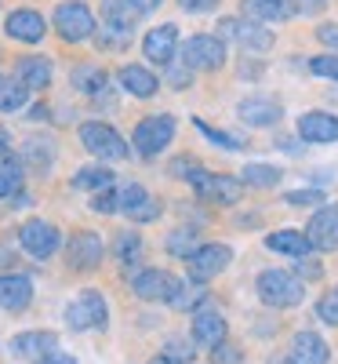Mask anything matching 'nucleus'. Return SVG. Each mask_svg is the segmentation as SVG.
Here are the masks:
<instances>
[{"label": "nucleus", "instance_id": "cd10ccee", "mask_svg": "<svg viewBox=\"0 0 338 364\" xmlns=\"http://www.w3.org/2000/svg\"><path fill=\"white\" fill-rule=\"evenodd\" d=\"M280 168H273V164H248L240 175L244 186H255V190H273V186H280Z\"/></svg>", "mask_w": 338, "mask_h": 364}, {"label": "nucleus", "instance_id": "de8ad7c7", "mask_svg": "<svg viewBox=\"0 0 338 364\" xmlns=\"http://www.w3.org/2000/svg\"><path fill=\"white\" fill-rule=\"evenodd\" d=\"M190 73H193V70H190L186 63H182V70H171V73H168V80H171L175 87H186V84H190Z\"/></svg>", "mask_w": 338, "mask_h": 364}, {"label": "nucleus", "instance_id": "ddd939ff", "mask_svg": "<svg viewBox=\"0 0 338 364\" xmlns=\"http://www.w3.org/2000/svg\"><path fill=\"white\" fill-rule=\"evenodd\" d=\"M106 255V245H102V237L99 233H91V230H77L70 237V245H66V259L73 269H95Z\"/></svg>", "mask_w": 338, "mask_h": 364}, {"label": "nucleus", "instance_id": "8fccbe9b", "mask_svg": "<svg viewBox=\"0 0 338 364\" xmlns=\"http://www.w3.org/2000/svg\"><path fill=\"white\" fill-rule=\"evenodd\" d=\"M4 161H11V139H8V132H0V164Z\"/></svg>", "mask_w": 338, "mask_h": 364}, {"label": "nucleus", "instance_id": "6e6552de", "mask_svg": "<svg viewBox=\"0 0 338 364\" xmlns=\"http://www.w3.org/2000/svg\"><path fill=\"white\" fill-rule=\"evenodd\" d=\"M233 262V248L229 245H200L190 259H186V269H190V281L193 284H204L211 277H219V273Z\"/></svg>", "mask_w": 338, "mask_h": 364}, {"label": "nucleus", "instance_id": "603ef678", "mask_svg": "<svg viewBox=\"0 0 338 364\" xmlns=\"http://www.w3.org/2000/svg\"><path fill=\"white\" fill-rule=\"evenodd\" d=\"M40 364H77V360H73L70 353H58V350H55V353H51V357H44Z\"/></svg>", "mask_w": 338, "mask_h": 364}, {"label": "nucleus", "instance_id": "79ce46f5", "mask_svg": "<svg viewBox=\"0 0 338 364\" xmlns=\"http://www.w3.org/2000/svg\"><path fill=\"white\" fill-rule=\"evenodd\" d=\"M320 200H324V193H320V190H295V193H288V204H295V208L320 204Z\"/></svg>", "mask_w": 338, "mask_h": 364}, {"label": "nucleus", "instance_id": "09e8293b", "mask_svg": "<svg viewBox=\"0 0 338 364\" xmlns=\"http://www.w3.org/2000/svg\"><path fill=\"white\" fill-rule=\"evenodd\" d=\"M295 266H298L302 277H320V266H317V262H310V259H295Z\"/></svg>", "mask_w": 338, "mask_h": 364}, {"label": "nucleus", "instance_id": "473e14b6", "mask_svg": "<svg viewBox=\"0 0 338 364\" xmlns=\"http://www.w3.org/2000/svg\"><path fill=\"white\" fill-rule=\"evenodd\" d=\"M18 190H22V164L11 157V161L0 164V200H4V197H15Z\"/></svg>", "mask_w": 338, "mask_h": 364}, {"label": "nucleus", "instance_id": "ea45409f", "mask_svg": "<svg viewBox=\"0 0 338 364\" xmlns=\"http://www.w3.org/2000/svg\"><path fill=\"white\" fill-rule=\"evenodd\" d=\"M317 317L327 324H338V288H331L320 302H317Z\"/></svg>", "mask_w": 338, "mask_h": 364}, {"label": "nucleus", "instance_id": "20e7f679", "mask_svg": "<svg viewBox=\"0 0 338 364\" xmlns=\"http://www.w3.org/2000/svg\"><path fill=\"white\" fill-rule=\"evenodd\" d=\"M55 33L70 44H80L87 37H95V15L80 0H66V4L55 8Z\"/></svg>", "mask_w": 338, "mask_h": 364}, {"label": "nucleus", "instance_id": "2eb2a0df", "mask_svg": "<svg viewBox=\"0 0 338 364\" xmlns=\"http://www.w3.org/2000/svg\"><path fill=\"white\" fill-rule=\"evenodd\" d=\"M305 237L317 252H334L338 248V204H324L305 226Z\"/></svg>", "mask_w": 338, "mask_h": 364}, {"label": "nucleus", "instance_id": "c756f323", "mask_svg": "<svg viewBox=\"0 0 338 364\" xmlns=\"http://www.w3.org/2000/svg\"><path fill=\"white\" fill-rule=\"evenodd\" d=\"M26 95H29V87H22L15 77H0V109L4 113H15L26 106Z\"/></svg>", "mask_w": 338, "mask_h": 364}, {"label": "nucleus", "instance_id": "49530a36", "mask_svg": "<svg viewBox=\"0 0 338 364\" xmlns=\"http://www.w3.org/2000/svg\"><path fill=\"white\" fill-rule=\"evenodd\" d=\"M317 37H320V44L338 48V22H324V26L317 29Z\"/></svg>", "mask_w": 338, "mask_h": 364}, {"label": "nucleus", "instance_id": "a878e982", "mask_svg": "<svg viewBox=\"0 0 338 364\" xmlns=\"http://www.w3.org/2000/svg\"><path fill=\"white\" fill-rule=\"evenodd\" d=\"M266 248L269 252H280V255H291V259H305L310 255V237L298 233V230H280V233H269L266 237Z\"/></svg>", "mask_w": 338, "mask_h": 364}, {"label": "nucleus", "instance_id": "864d4df0", "mask_svg": "<svg viewBox=\"0 0 338 364\" xmlns=\"http://www.w3.org/2000/svg\"><path fill=\"white\" fill-rule=\"evenodd\" d=\"M157 4H160V0H138V8H142V11H149V8H157Z\"/></svg>", "mask_w": 338, "mask_h": 364}, {"label": "nucleus", "instance_id": "72a5a7b5", "mask_svg": "<svg viewBox=\"0 0 338 364\" xmlns=\"http://www.w3.org/2000/svg\"><path fill=\"white\" fill-rule=\"evenodd\" d=\"M51 161H55V149H51V142L48 139H29L26 142V164H33V168H51Z\"/></svg>", "mask_w": 338, "mask_h": 364}, {"label": "nucleus", "instance_id": "c9c22d12", "mask_svg": "<svg viewBox=\"0 0 338 364\" xmlns=\"http://www.w3.org/2000/svg\"><path fill=\"white\" fill-rule=\"evenodd\" d=\"M204 295H207V291H204L200 284H182L178 295L171 299V306H175V310H193L197 302H204Z\"/></svg>", "mask_w": 338, "mask_h": 364}, {"label": "nucleus", "instance_id": "7c9ffc66", "mask_svg": "<svg viewBox=\"0 0 338 364\" xmlns=\"http://www.w3.org/2000/svg\"><path fill=\"white\" fill-rule=\"evenodd\" d=\"M73 87L87 91V95H99V91L106 87V70H99V66H77L73 70Z\"/></svg>", "mask_w": 338, "mask_h": 364}, {"label": "nucleus", "instance_id": "f704fd0d", "mask_svg": "<svg viewBox=\"0 0 338 364\" xmlns=\"http://www.w3.org/2000/svg\"><path fill=\"white\" fill-rule=\"evenodd\" d=\"M138 252H142V237H138L135 230H124V233L116 237V259L124 262V266H128V262H135V255H138Z\"/></svg>", "mask_w": 338, "mask_h": 364}, {"label": "nucleus", "instance_id": "423d86ee", "mask_svg": "<svg viewBox=\"0 0 338 364\" xmlns=\"http://www.w3.org/2000/svg\"><path fill=\"white\" fill-rule=\"evenodd\" d=\"M182 63H186L193 73H197V70H204V73L219 70V66L226 63V44H222V37H211V33L190 37L186 44H182Z\"/></svg>", "mask_w": 338, "mask_h": 364}, {"label": "nucleus", "instance_id": "4c0bfd02", "mask_svg": "<svg viewBox=\"0 0 338 364\" xmlns=\"http://www.w3.org/2000/svg\"><path fill=\"white\" fill-rule=\"evenodd\" d=\"M197 128H200V132H204V135H207L214 146H222V149H240V146H244L236 135H229V132H219V128H211V124H204V120H197Z\"/></svg>", "mask_w": 338, "mask_h": 364}, {"label": "nucleus", "instance_id": "393cba45", "mask_svg": "<svg viewBox=\"0 0 338 364\" xmlns=\"http://www.w3.org/2000/svg\"><path fill=\"white\" fill-rule=\"evenodd\" d=\"M142 18L138 0H102V22L120 33H131V26Z\"/></svg>", "mask_w": 338, "mask_h": 364}, {"label": "nucleus", "instance_id": "2f4dec72", "mask_svg": "<svg viewBox=\"0 0 338 364\" xmlns=\"http://www.w3.org/2000/svg\"><path fill=\"white\" fill-rule=\"evenodd\" d=\"M197 248H200V245H197V230L182 226V230H175V233L168 237V252H171L175 259H190Z\"/></svg>", "mask_w": 338, "mask_h": 364}, {"label": "nucleus", "instance_id": "f3484780", "mask_svg": "<svg viewBox=\"0 0 338 364\" xmlns=\"http://www.w3.org/2000/svg\"><path fill=\"white\" fill-rule=\"evenodd\" d=\"M55 346H58L55 331H18L8 350H11L15 357H22V360H37V364H40L44 357L55 353Z\"/></svg>", "mask_w": 338, "mask_h": 364}, {"label": "nucleus", "instance_id": "f257e3e1", "mask_svg": "<svg viewBox=\"0 0 338 364\" xmlns=\"http://www.w3.org/2000/svg\"><path fill=\"white\" fill-rule=\"evenodd\" d=\"M255 291L273 310H291L305 299L302 277H295V273H288V269H262L258 281H255Z\"/></svg>", "mask_w": 338, "mask_h": 364}, {"label": "nucleus", "instance_id": "a19ab883", "mask_svg": "<svg viewBox=\"0 0 338 364\" xmlns=\"http://www.w3.org/2000/svg\"><path fill=\"white\" fill-rule=\"evenodd\" d=\"M327 8V0H288L291 15H320Z\"/></svg>", "mask_w": 338, "mask_h": 364}, {"label": "nucleus", "instance_id": "f03ea898", "mask_svg": "<svg viewBox=\"0 0 338 364\" xmlns=\"http://www.w3.org/2000/svg\"><path fill=\"white\" fill-rule=\"evenodd\" d=\"M80 142L91 157L99 161H124L128 157V142L124 135H120L116 128L102 124V120H87V124H80Z\"/></svg>", "mask_w": 338, "mask_h": 364}, {"label": "nucleus", "instance_id": "1a4fd4ad", "mask_svg": "<svg viewBox=\"0 0 338 364\" xmlns=\"http://www.w3.org/2000/svg\"><path fill=\"white\" fill-rule=\"evenodd\" d=\"M18 245L33 255V259H51L58 252V245H62V237H58V230L44 219H29L22 230H18Z\"/></svg>", "mask_w": 338, "mask_h": 364}, {"label": "nucleus", "instance_id": "58836bf2", "mask_svg": "<svg viewBox=\"0 0 338 364\" xmlns=\"http://www.w3.org/2000/svg\"><path fill=\"white\" fill-rule=\"evenodd\" d=\"M91 211H99V215H113V211H120V193L113 190H102L91 197Z\"/></svg>", "mask_w": 338, "mask_h": 364}, {"label": "nucleus", "instance_id": "aec40b11", "mask_svg": "<svg viewBox=\"0 0 338 364\" xmlns=\"http://www.w3.org/2000/svg\"><path fill=\"white\" fill-rule=\"evenodd\" d=\"M236 113H240L244 124L269 128V124H276V120L284 117V106L276 102V99H269V95H251V99H244V102L236 106Z\"/></svg>", "mask_w": 338, "mask_h": 364}, {"label": "nucleus", "instance_id": "39448f33", "mask_svg": "<svg viewBox=\"0 0 338 364\" xmlns=\"http://www.w3.org/2000/svg\"><path fill=\"white\" fill-rule=\"evenodd\" d=\"M193 193L207 204H222V208H233L240 197H244V182L233 178V175H214V171H197L193 178Z\"/></svg>", "mask_w": 338, "mask_h": 364}, {"label": "nucleus", "instance_id": "a211bd4d", "mask_svg": "<svg viewBox=\"0 0 338 364\" xmlns=\"http://www.w3.org/2000/svg\"><path fill=\"white\" fill-rule=\"evenodd\" d=\"M33 302V281L26 273H0V310L18 314Z\"/></svg>", "mask_w": 338, "mask_h": 364}, {"label": "nucleus", "instance_id": "b1692460", "mask_svg": "<svg viewBox=\"0 0 338 364\" xmlns=\"http://www.w3.org/2000/svg\"><path fill=\"white\" fill-rule=\"evenodd\" d=\"M15 80L22 87H29V91H40V87L51 84V63L44 55H26V58H18V66H15Z\"/></svg>", "mask_w": 338, "mask_h": 364}, {"label": "nucleus", "instance_id": "6ab92c4d", "mask_svg": "<svg viewBox=\"0 0 338 364\" xmlns=\"http://www.w3.org/2000/svg\"><path fill=\"white\" fill-rule=\"evenodd\" d=\"M4 29H8V37H11V41L37 44V41L48 33V22H44V15H40V11H33V8H18V11H11V15H8Z\"/></svg>", "mask_w": 338, "mask_h": 364}, {"label": "nucleus", "instance_id": "dca6fc26", "mask_svg": "<svg viewBox=\"0 0 338 364\" xmlns=\"http://www.w3.org/2000/svg\"><path fill=\"white\" fill-rule=\"evenodd\" d=\"M298 135L305 142H317V146H327V142H338V117L334 113H324V109H310L298 117Z\"/></svg>", "mask_w": 338, "mask_h": 364}, {"label": "nucleus", "instance_id": "a18cd8bd", "mask_svg": "<svg viewBox=\"0 0 338 364\" xmlns=\"http://www.w3.org/2000/svg\"><path fill=\"white\" fill-rule=\"evenodd\" d=\"M182 11H193V15H204V11H214L219 8V0H178Z\"/></svg>", "mask_w": 338, "mask_h": 364}, {"label": "nucleus", "instance_id": "7ed1b4c3", "mask_svg": "<svg viewBox=\"0 0 338 364\" xmlns=\"http://www.w3.org/2000/svg\"><path fill=\"white\" fill-rule=\"evenodd\" d=\"M175 117L171 113H157V117H146V120H138L135 124V135H131V142H135V149L142 157H157V154H164L168 149V142L175 139Z\"/></svg>", "mask_w": 338, "mask_h": 364}, {"label": "nucleus", "instance_id": "4468645a", "mask_svg": "<svg viewBox=\"0 0 338 364\" xmlns=\"http://www.w3.org/2000/svg\"><path fill=\"white\" fill-rule=\"evenodd\" d=\"M120 211H124L131 223H153V219L160 215V200L153 197L146 186L131 182V186L120 190Z\"/></svg>", "mask_w": 338, "mask_h": 364}, {"label": "nucleus", "instance_id": "4be33fe9", "mask_svg": "<svg viewBox=\"0 0 338 364\" xmlns=\"http://www.w3.org/2000/svg\"><path fill=\"white\" fill-rule=\"evenodd\" d=\"M327 357H331V350L317 331H298V336L291 339V346H288L291 364H327Z\"/></svg>", "mask_w": 338, "mask_h": 364}, {"label": "nucleus", "instance_id": "c03bdc74", "mask_svg": "<svg viewBox=\"0 0 338 364\" xmlns=\"http://www.w3.org/2000/svg\"><path fill=\"white\" fill-rule=\"evenodd\" d=\"M128 44V33H120V29H102V33H99V48H124Z\"/></svg>", "mask_w": 338, "mask_h": 364}, {"label": "nucleus", "instance_id": "bb28decb", "mask_svg": "<svg viewBox=\"0 0 338 364\" xmlns=\"http://www.w3.org/2000/svg\"><path fill=\"white\" fill-rule=\"evenodd\" d=\"M240 15L248 22H280L288 18V0H240Z\"/></svg>", "mask_w": 338, "mask_h": 364}, {"label": "nucleus", "instance_id": "c85d7f7f", "mask_svg": "<svg viewBox=\"0 0 338 364\" xmlns=\"http://www.w3.org/2000/svg\"><path fill=\"white\" fill-rule=\"evenodd\" d=\"M73 186H77V190H95V193H102V190H109V186H113V171H109V168H102V164L80 168V171L73 175Z\"/></svg>", "mask_w": 338, "mask_h": 364}, {"label": "nucleus", "instance_id": "412c9836", "mask_svg": "<svg viewBox=\"0 0 338 364\" xmlns=\"http://www.w3.org/2000/svg\"><path fill=\"white\" fill-rule=\"evenodd\" d=\"M190 336H193L197 346H207V350L222 346V343H226V317H222L219 310H197Z\"/></svg>", "mask_w": 338, "mask_h": 364}, {"label": "nucleus", "instance_id": "e433bc0d", "mask_svg": "<svg viewBox=\"0 0 338 364\" xmlns=\"http://www.w3.org/2000/svg\"><path fill=\"white\" fill-rule=\"evenodd\" d=\"M310 73L313 77L338 80V55H317V58H310Z\"/></svg>", "mask_w": 338, "mask_h": 364}, {"label": "nucleus", "instance_id": "f8f14e48", "mask_svg": "<svg viewBox=\"0 0 338 364\" xmlns=\"http://www.w3.org/2000/svg\"><path fill=\"white\" fill-rule=\"evenodd\" d=\"M142 55L157 66H171L175 55H178V26H171V22L153 26L146 33V41H142Z\"/></svg>", "mask_w": 338, "mask_h": 364}, {"label": "nucleus", "instance_id": "0eeeda50", "mask_svg": "<svg viewBox=\"0 0 338 364\" xmlns=\"http://www.w3.org/2000/svg\"><path fill=\"white\" fill-rule=\"evenodd\" d=\"M109 306L99 291H80L70 306H66V324L73 331H91V328H106Z\"/></svg>", "mask_w": 338, "mask_h": 364}, {"label": "nucleus", "instance_id": "9d476101", "mask_svg": "<svg viewBox=\"0 0 338 364\" xmlns=\"http://www.w3.org/2000/svg\"><path fill=\"white\" fill-rule=\"evenodd\" d=\"M178 288H182V281L178 277H171L168 269H142L138 277L131 281V291L138 295V299H146V302H171L175 295H178Z\"/></svg>", "mask_w": 338, "mask_h": 364}, {"label": "nucleus", "instance_id": "3c124183", "mask_svg": "<svg viewBox=\"0 0 338 364\" xmlns=\"http://www.w3.org/2000/svg\"><path fill=\"white\" fill-rule=\"evenodd\" d=\"M193 350L190 346H182V343H171V350H168V360H178V357H190Z\"/></svg>", "mask_w": 338, "mask_h": 364}, {"label": "nucleus", "instance_id": "9b49d317", "mask_svg": "<svg viewBox=\"0 0 338 364\" xmlns=\"http://www.w3.org/2000/svg\"><path fill=\"white\" fill-rule=\"evenodd\" d=\"M219 26H222V37H233L244 51H251V55H262V51H269V48H273V33H269L266 26H258V22L222 18Z\"/></svg>", "mask_w": 338, "mask_h": 364}, {"label": "nucleus", "instance_id": "37998d69", "mask_svg": "<svg viewBox=\"0 0 338 364\" xmlns=\"http://www.w3.org/2000/svg\"><path fill=\"white\" fill-rule=\"evenodd\" d=\"M214 364H240V350L233 343H222V346H214Z\"/></svg>", "mask_w": 338, "mask_h": 364}, {"label": "nucleus", "instance_id": "5701e85b", "mask_svg": "<svg viewBox=\"0 0 338 364\" xmlns=\"http://www.w3.org/2000/svg\"><path fill=\"white\" fill-rule=\"evenodd\" d=\"M116 80H120V87H124L128 95H135V99H149V95H157V87H160L157 77H153L146 66H135V63L120 66V70H116Z\"/></svg>", "mask_w": 338, "mask_h": 364}]
</instances>
